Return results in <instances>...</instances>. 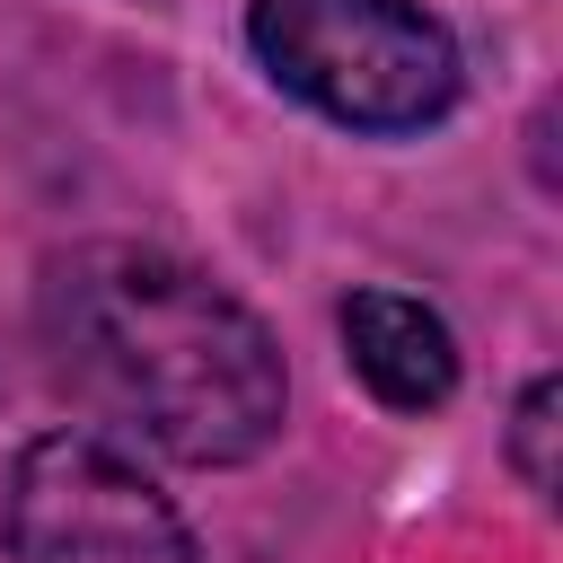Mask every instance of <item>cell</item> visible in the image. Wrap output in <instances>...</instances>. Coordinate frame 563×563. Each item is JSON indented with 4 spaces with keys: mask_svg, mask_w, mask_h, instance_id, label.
Masks as SVG:
<instances>
[{
    "mask_svg": "<svg viewBox=\"0 0 563 563\" xmlns=\"http://www.w3.org/2000/svg\"><path fill=\"white\" fill-rule=\"evenodd\" d=\"M9 554L18 563H202L167 493L97 431H44L18 449Z\"/></svg>",
    "mask_w": 563,
    "mask_h": 563,
    "instance_id": "3",
    "label": "cell"
},
{
    "mask_svg": "<svg viewBox=\"0 0 563 563\" xmlns=\"http://www.w3.org/2000/svg\"><path fill=\"white\" fill-rule=\"evenodd\" d=\"M255 62L352 132H422L457 106V44L422 0H255Z\"/></svg>",
    "mask_w": 563,
    "mask_h": 563,
    "instance_id": "2",
    "label": "cell"
},
{
    "mask_svg": "<svg viewBox=\"0 0 563 563\" xmlns=\"http://www.w3.org/2000/svg\"><path fill=\"white\" fill-rule=\"evenodd\" d=\"M554 405H563V387L554 378H537L528 396H519V413H510V457H519V475H528V493H554Z\"/></svg>",
    "mask_w": 563,
    "mask_h": 563,
    "instance_id": "5",
    "label": "cell"
},
{
    "mask_svg": "<svg viewBox=\"0 0 563 563\" xmlns=\"http://www.w3.org/2000/svg\"><path fill=\"white\" fill-rule=\"evenodd\" d=\"M343 361L396 413H440L457 396V334L440 308H422L405 290H352L343 299Z\"/></svg>",
    "mask_w": 563,
    "mask_h": 563,
    "instance_id": "4",
    "label": "cell"
},
{
    "mask_svg": "<svg viewBox=\"0 0 563 563\" xmlns=\"http://www.w3.org/2000/svg\"><path fill=\"white\" fill-rule=\"evenodd\" d=\"M35 317L62 387L97 422L141 431L176 466H246L273 449L290 405L282 343L211 273L97 238L44 264Z\"/></svg>",
    "mask_w": 563,
    "mask_h": 563,
    "instance_id": "1",
    "label": "cell"
}]
</instances>
